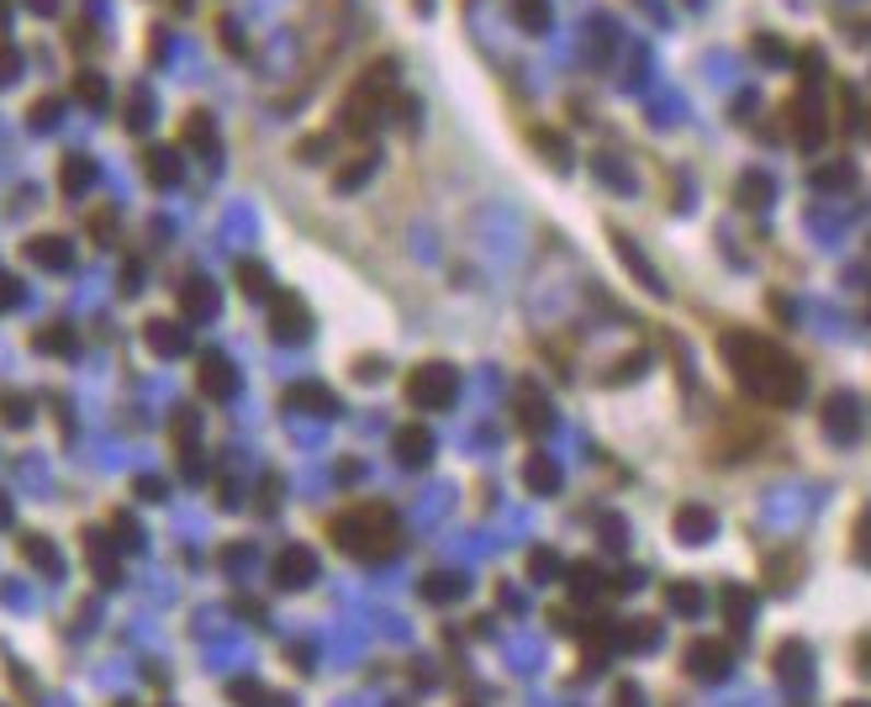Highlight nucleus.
I'll use <instances>...</instances> for the list:
<instances>
[{"label": "nucleus", "instance_id": "1", "mask_svg": "<svg viewBox=\"0 0 871 707\" xmlns=\"http://www.w3.org/2000/svg\"><path fill=\"white\" fill-rule=\"evenodd\" d=\"M719 354H723V364L734 370V381L745 385L751 396H760V402L792 407L803 396V364L781 349L777 338H760V333L734 327V333L719 338Z\"/></svg>", "mask_w": 871, "mask_h": 707}, {"label": "nucleus", "instance_id": "2", "mask_svg": "<svg viewBox=\"0 0 871 707\" xmlns=\"http://www.w3.org/2000/svg\"><path fill=\"white\" fill-rule=\"evenodd\" d=\"M328 533L355 555V560H391L402 544V518L381 507V501H360L349 512H338L328 523Z\"/></svg>", "mask_w": 871, "mask_h": 707}, {"label": "nucleus", "instance_id": "3", "mask_svg": "<svg viewBox=\"0 0 871 707\" xmlns=\"http://www.w3.org/2000/svg\"><path fill=\"white\" fill-rule=\"evenodd\" d=\"M391 95H396V59H375L360 80L349 85L344 106H338V138H364Z\"/></svg>", "mask_w": 871, "mask_h": 707}, {"label": "nucleus", "instance_id": "4", "mask_svg": "<svg viewBox=\"0 0 871 707\" xmlns=\"http://www.w3.org/2000/svg\"><path fill=\"white\" fill-rule=\"evenodd\" d=\"M454 396H460V370L450 359H422L407 375V402L422 413H444V407H454Z\"/></svg>", "mask_w": 871, "mask_h": 707}, {"label": "nucleus", "instance_id": "5", "mask_svg": "<svg viewBox=\"0 0 871 707\" xmlns=\"http://www.w3.org/2000/svg\"><path fill=\"white\" fill-rule=\"evenodd\" d=\"M270 333L280 344H301V338L312 333V312L301 306V295H291V291L270 295Z\"/></svg>", "mask_w": 871, "mask_h": 707}, {"label": "nucleus", "instance_id": "6", "mask_svg": "<svg viewBox=\"0 0 871 707\" xmlns=\"http://www.w3.org/2000/svg\"><path fill=\"white\" fill-rule=\"evenodd\" d=\"M729 671H734V654L723 649V639H692L687 645V676L697 681H729Z\"/></svg>", "mask_w": 871, "mask_h": 707}, {"label": "nucleus", "instance_id": "7", "mask_svg": "<svg viewBox=\"0 0 871 707\" xmlns=\"http://www.w3.org/2000/svg\"><path fill=\"white\" fill-rule=\"evenodd\" d=\"M771 671L781 676V686H813V649L803 639H781L771 654Z\"/></svg>", "mask_w": 871, "mask_h": 707}, {"label": "nucleus", "instance_id": "8", "mask_svg": "<svg viewBox=\"0 0 871 707\" xmlns=\"http://www.w3.org/2000/svg\"><path fill=\"white\" fill-rule=\"evenodd\" d=\"M512 417H518L529 433H544V428L555 422V413H549V396L539 391V381H518V385H512Z\"/></svg>", "mask_w": 871, "mask_h": 707}, {"label": "nucleus", "instance_id": "9", "mask_svg": "<svg viewBox=\"0 0 871 707\" xmlns=\"http://www.w3.org/2000/svg\"><path fill=\"white\" fill-rule=\"evenodd\" d=\"M196 381H201V396L228 402V396L239 391V370H233V359H228V354H201V364H196Z\"/></svg>", "mask_w": 871, "mask_h": 707}, {"label": "nucleus", "instance_id": "10", "mask_svg": "<svg viewBox=\"0 0 871 707\" xmlns=\"http://www.w3.org/2000/svg\"><path fill=\"white\" fill-rule=\"evenodd\" d=\"M306 581H317V555H312V549H301V544L280 549V560H275V587L297 591V587H306Z\"/></svg>", "mask_w": 871, "mask_h": 707}, {"label": "nucleus", "instance_id": "11", "mask_svg": "<svg viewBox=\"0 0 871 707\" xmlns=\"http://www.w3.org/2000/svg\"><path fill=\"white\" fill-rule=\"evenodd\" d=\"M824 428H829V439L845 443L861 433V407H856V396H845V391H835L829 402H824Z\"/></svg>", "mask_w": 871, "mask_h": 707}, {"label": "nucleus", "instance_id": "12", "mask_svg": "<svg viewBox=\"0 0 871 707\" xmlns=\"http://www.w3.org/2000/svg\"><path fill=\"white\" fill-rule=\"evenodd\" d=\"M396 460H402L407 471H422V465L433 460V433H428V422H407V428L396 433Z\"/></svg>", "mask_w": 871, "mask_h": 707}, {"label": "nucleus", "instance_id": "13", "mask_svg": "<svg viewBox=\"0 0 871 707\" xmlns=\"http://www.w3.org/2000/svg\"><path fill=\"white\" fill-rule=\"evenodd\" d=\"M143 338H149V349H153V354H164V359H170V354H185V349H190V338H185V323H170V317H149V323H143Z\"/></svg>", "mask_w": 871, "mask_h": 707}, {"label": "nucleus", "instance_id": "14", "mask_svg": "<svg viewBox=\"0 0 871 707\" xmlns=\"http://www.w3.org/2000/svg\"><path fill=\"white\" fill-rule=\"evenodd\" d=\"M613 645H618V649H634V654H655V649H661V623H655V618H634V623H624Z\"/></svg>", "mask_w": 871, "mask_h": 707}, {"label": "nucleus", "instance_id": "15", "mask_svg": "<svg viewBox=\"0 0 871 707\" xmlns=\"http://www.w3.org/2000/svg\"><path fill=\"white\" fill-rule=\"evenodd\" d=\"M755 618V596L745 587H723V628L729 634H751Z\"/></svg>", "mask_w": 871, "mask_h": 707}, {"label": "nucleus", "instance_id": "16", "mask_svg": "<svg viewBox=\"0 0 871 707\" xmlns=\"http://www.w3.org/2000/svg\"><path fill=\"white\" fill-rule=\"evenodd\" d=\"M27 254H32V265H43V269H69V265H74V259H69V237H32Z\"/></svg>", "mask_w": 871, "mask_h": 707}, {"label": "nucleus", "instance_id": "17", "mask_svg": "<svg viewBox=\"0 0 871 707\" xmlns=\"http://www.w3.org/2000/svg\"><path fill=\"white\" fill-rule=\"evenodd\" d=\"M523 486H529V491H539V497H555V491H560V471H555V460L534 454V460L523 465Z\"/></svg>", "mask_w": 871, "mask_h": 707}, {"label": "nucleus", "instance_id": "18", "mask_svg": "<svg viewBox=\"0 0 871 707\" xmlns=\"http://www.w3.org/2000/svg\"><path fill=\"white\" fill-rule=\"evenodd\" d=\"M143 170H149L153 185H175V179H181V153H175V148H149V153H143Z\"/></svg>", "mask_w": 871, "mask_h": 707}, {"label": "nucleus", "instance_id": "19", "mask_svg": "<svg viewBox=\"0 0 871 707\" xmlns=\"http://www.w3.org/2000/svg\"><path fill=\"white\" fill-rule=\"evenodd\" d=\"M370 170H375V148H360L349 164H338V175H333V185L338 190H360L364 179H370Z\"/></svg>", "mask_w": 871, "mask_h": 707}, {"label": "nucleus", "instance_id": "20", "mask_svg": "<svg viewBox=\"0 0 871 707\" xmlns=\"http://www.w3.org/2000/svg\"><path fill=\"white\" fill-rule=\"evenodd\" d=\"M571 596L581 602V607H592L597 596H607V576H597L592 565H576V570H571Z\"/></svg>", "mask_w": 871, "mask_h": 707}, {"label": "nucleus", "instance_id": "21", "mask_svg": "<svg viewBox=\"0 0 871 707\" xmlns=\"http://www.w3.org/2000/svg\"><path fill=\"white\" fill-rule=\"evenodd\" d=\"M676 533L692 538V544L713 538V512H708V507H682V512H676Z\"/></svg>", "mask_w": 871, "mask_h": 707}, {"label": "nucleus", "instance_id": "22", "mask_svg": "<svg viewBox=\"0 0 871 707\" xmlns=\"http://www.w3.org/2000/svg\"><path fill=\"white\" fill-rule=\"evenodd\" d=\"M185 317H190V323H207L211 312H217V301H211V286L207 280H185Z\"/></svg>", "mask_w": 871, "mask_h": 707}, {"label": "nucleus", "instance_id": "23", "mask_svg": "<svg viewBox=\"0 0 871 707\" xmlns=\"http://www.w3.org/2000/svg\"><path fill=\"white\" fill-rule=\"evenodd\" d=\"M181 138L196 148L201 159H217V138H211V121L201 117V112H190V117H185V132H181Z\"/></svg>", "mask_w": 871, "mask_h": 707}, {"label": "nucleus", "instance_id": "24", "mask_svg": "<svg viewBox=\"0 0 871 707\" xmlns=\"http://www.w3.org/2000/svg\"><path fill=\"white\" fill-rule=\"evenodd\" d=\"M286 402H291V407H306V413H328V417L338 413V402H333L323 385H297V391H291Z\"/></svg>", "mask_w": 871, "mask_h": 707}, {"label": "nucleus", "instance_id": "25", "mask_svg": "<svg viewBox=\"0 0 871 707\" xmlns=\"http://www.w3.org/2000/svg\"><path fill=\"white\" fill-rule=\"evenodd\" d=\"M665 602H671V613H682V618H697V613H702V596H697L692 581H676V587L665 591Z\"/></svg>", "mask_w": 871, "mask_h": 707}, {"label": "nucleus", "instance_id": "26", "mask_svg": "<svg viewBox=\"0 0 871 707\" xmlns=\"http://www.w3.org/2000/svg\"><path fill=\"white\" fill-rule=\"evenodd\" d=\"M27 560L37 565V570H48V576H63V560L54 555V544L37 538V533H27Z\"/></svg>", "mask_w": 871, "mask_h": 707}, {"label": "nucleus", "instance_id": "27", "mask_svg": "<svg viewBox=\"0 0 871 707\" xmlns=\"http://www.w3.org/2000/svg\"><path fill=\"white\" fill-rule=\"evenodd\" d=\"M91 170H95V164H85L80 153H69V159H63V175H59V185H63V190H69V196H80V190H85V179H91Z\"/></svg>", "mask_w": 871, "mask_h": 707}, {"label": "nucleus", "instance_id": "28", "mask_svg": "<svg viewBox=\"0 0 871 707\" xmlns=\"http://www.w3.org/2000/svg\"><path fill=\"white\" fill-rule=\"evenodd\" d=\"M460 591H465V581H460V576H450V570H444V576H428V581H422V596H433V602H454Z\"/></svg>", "mask_w": 871, "mask_h": 707}, {"label": "nucleus", "instance_id": "29", "mask_svg": "<svg viewBox=\"0 0 871 707\" xmlns=\"http://www.w3.org/2000/svg\"><path fill=\"white\" fill-rule=\"evenodd\" d=\"M512 16L523 22L529 32H544L549 27V11H544V0H512Z\"/></svg>", "mask_w": 871, "mask_h": 707}, {"label": "nucleus", "instance_id": "30", "mask_svg": "<svg viewBox=\"0 0 871 707\" xmlns=\"http://www.w3.org/2000/svg\"><path fill=\"white\" fill-rule=\"evenodd\" d=\"M239 286L259 301V295L270 291V275H265V265H239ZM265 301H270V295H265Z\"/></svg>", "mask_w": 871, "mask_h": 707}, {"label": "nucleus", "instance_id": "31", "mask_svg": "<svg viewBox=\"0 0 871 707\" xmlns=\"http://www.w3.org/2000/svg\"><path fill=\"white\" fill-rule=\"evenodd\" d=\"M149 121H153V95H149V90H138V95L127 101V127H138V132H143Z\"/></svg>", "mask_w": 871, "mask_h": 707}, {"label": "nucleus", "instance_id": "32", "mask_svg": "<svg viewBox=\"0 0 871 707\" xmlns=\"http://www.w3.org/2000/svg\"><path fill=\"white\" fill-rule=\"evenodd\" d=\"M0 417H5L11 428H27V422H32V402H27V396H0Z\"/></svg>", "mask_w": 871, "mask_h": 707}, {"label": "nucleus", "instance_id": "33", "mask_svg": "<svg viewBox=\"0 0 871 707\" xmlns=\"http://www.w3.org/2000/svg\"><path fill=\"white\" fill-rule=\"evenodd\" d=\"M112 529H117V538H121V555H138V549H143V529H138L127 512H117V523H112Z\"/></svg>", "mask_w": 871, "mask_h": 707}, {"label": "nucleus", "instance_id": "34", "mask_svg": "<svg viewBox=\"0 0 871 707\" xmlns=\"http://www.w3.org/2000/svg\"><path fill=\"white\" fill-rule=\"evenodd\" d=\"M74 95H80L85 106H106V80H101V74H80V80H74Z\"/></svg>", "mask_w": 871, "mask_h": 707}, {"label": "nucleus", "instance_id": "35", "mask_svg": "<svg viewBox=\"0 0 871 707\" xmlns=\"http://www.w3.org/2000/svg\"><path fill=\"white\" fill-rule=\"evenodd\" d=\"M856 560L871 570V507L861 512V518H856Z\"/></svg>", "mask_w": 871, "mask_h": 707}, {"label": "nucleus", "instance_id": "36", "mask_svg": "<svg viewBox=\"0 0 871 707\" xmlns=\"http://www.w3.org/2000/svg\"><path fill=\"white\" fill-rule=\"evenodd\" d=\"M37 349H43V354H48V349L69 354V349H74V344H69V327H43V333H37Z\"/></svg>", "mask_w": 871, "mask_h": 707}, {"label": "nucleus", "instance_id": "37", "mask_svg": "<svg viewBox=\"0 0 871 707\" xmlns=\"http://www.w3.org/2000/svg\"><path fill=\"white\" fill-rule=\"evenodd\" d=\"M91 233H95V243H112V237H117V217H112V211H95Z\"/></svg>", "mask_w": 871, "mask_h": 707}, {"label": "nucleus", "instance_id": "38", "mask_svg": "<svg viewBox=\"0 0 871 707\" xmlns=\"http://www.w3.org/2000/svg\"><path fill=\"white\" fill-rule=\"evenodd\" d=\"M22 74V54L11 43H0V80H16Z\"/></svg>", "mask_w": 871, "mask_h": 707}, {"label": "nucleus", "instance_id": "39", "mask_svg": "<svg viewBox=\"0 0 871 707\" xmlns=\"http://www.w3.org/2000/svg\"><path fill=\"white\" fill-rule=\"evenodd\" d=\"M555 570H560V560H555V555H534V560H529V576H534V581H549V576H555Z\"/></svg>", "mask_w": 871, "mask_h": 707}, {"label": "nucleus", "instance_id": "40", "mask_svg": "<svg viewBox=\"0 0 871 707\" xmlns=\"http://www.w3.org/2000/svg\"><path fill=\"white\" fill-rule=\"evenodd\" d=\"M22 301V280L16 275H0V306H16Z\"/></svg>", "mask_w": 871, "mask_h": 707}, {"label": "nucleus", "instance_id": "41", "mask_svg": "<svg viewBox=\"0 0 871 707\" xmlns=\"http://www.w3.org/2000/svg\"><path fill=\"white\" fill-rule=\"evenodd\" d=\"M618 707H644V692L634 681H618Z\"/></svg>", "mask_w": 871, "mask_h": 707}, {"label": "nucleus", "instance_id": "42", "mask_svg": "<svg viewBox=\"0 0 871 707\" xmlns=\"http://www.w3.org/2000/svg\"><path fill=\"white\" fill-rule=\"evenodd\" d=\"M856 671L871 681V634H861V645H856Z\"/></svg>", "mask_w": 871, "mask_h": 707}, {"label": "nucleus", "instance_id": "43", "mask_svg": "<svg viewBox=\"0 0 871 707\" xmlns=\"http://www.w3.org/2000/svg\"><path fill=\"white\" fill-rule=\"evenodd\" d=\"M32 11H54V5H59V0H27Z\"/></svg>", "mask_w": 871, "mask_h": 707}, {"label": "nucleus", "instance_id": "44", "mask_svg": "<svg viewBox=\"0 0 871 707\" xmlns=\"http://www.w3.org/2000/svg\"><path fill=\"white\" fill-rule=\"evenodd\" d=\"M0 523H11V501H5V491H0Z\"/></svg>", "mask_w": 871, "mask_h": 707}, {"label": "nucleus", "instance_id": "45", "mask_svg": "<svg viewBox=\"0 0 871 707\" xmlns=\"http://www.w3.org/2000/svg\"><path fill=\"white\" fill-rule=\"evenodd\" d=\"M164 5H175V11H185V0H164Z\"/></svg>", "mask_w": 871, "mask_h": 707}, {"label": "nucleus", "instance_id": "46", "mask_svg": "<svg viewBox=\"0 0 871 707\" xmlns=\"http://www.w3.org/2000/svg\"><path fill=\"white\" fill-rule=\"evenodd\" d=\"M413 5H418V11H428V5H433V0H413Z\"/></svg>", "mask_w": 871, "mask_h": 707}, {"label": "nucleus", "instance_id": "47", "mask_svg": "<svg viewBox=\"0 0 871 707\" xmlns=\"http://www.w3.org/2000/svg\"><path fill=\"white\" fill-rule=\"evenodd\" d=\"M845 707H871V703H845Z\"/></svg>", "mask_w": 871, "mask_h": 707}]
</instances>
